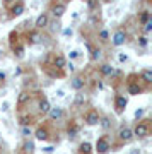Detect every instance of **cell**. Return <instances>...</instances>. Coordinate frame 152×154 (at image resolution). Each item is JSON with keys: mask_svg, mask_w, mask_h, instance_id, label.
<instances>
[{"mask_svg": "<svg viewBox=\"0 0 152 154\" xmlns=\"http://www.w3.org/2000/svg\"><path fill=\"white\" fill-rule=\"evenodd\" d=\"M133 132V135H137V137H147L149 135V132H150V127H149V120H144L140 122V123H137L135 130H132Z\"/></svg>", "mask_w": 152, "mask_h": 154, "instance_id": "6da1fadb", "label": "cell"}, {"mask_svg": "<svg viewBox=\"0 0 152 154\" xmlns=\"http://www.w3.org/2000/svg\"><path fill=\"white\" fill-rule=\"evenodd\" d=\"M84 122H86L87 125H98L99 122H101V116L96 110H89L84 116Z\"/></svg>", "mask_w": 152, "mask_h": 154, "instance_id": "7a4b0ae2", "label": "cell"}, {"mask_svg": "<svg viewBox=\"0 0 152 154\" xmlns=\"http://www.w3.org/2000/svg\"><path fill=\"white\" fill-rule=\"evenodd\" d=\"M96 151H98L99 154H106L109 151V142L106 137H99L98 142H96Z\"/></svg>", "mask_w": 152, "mask_h": 154, "instance_id": "3957f363", "label": "cell"}, {"mask_svg": "<svg viewBox=\"0 0 152 154\" xmlns=\"http://www.w3.org/2000/svg\"><path fill=\"white\" fill-rule=\"evenodd\" d=\"M125 41H126L125 31H116V33L113 34V38H111V43H113L114 46H121V45H125Z\"/></svg>", "mask_w": 152, "mask_h": 154, "instance_id": "277c9868", "label": "cell"}, {"mask_svg": "<svg viewBox=\"0 0 152 154\" xmlns=\"http://www.w3.org/2000/svg\"><path fill=\"white\" fill-rule=\"evenodd\" d=\"M48 115L51 120H62L65 116V111H63V108H60V106H55V108H50Z\"/></svg>", "mask_w": 152, "mask_h": 154, "instance_id": "5b68a950", "label": "cell"}, {"mask_svg": "<svg viewBox=\"0 0 152 154\" xmlns=\"http://www.w3.org/2000/svg\"><path fill=\"white\" fill-rule=\"evenodd\" d=\"M48 22H50V19H48V16L46 14H39L38 17H36V21H34V26H36V29H44L46 26H48Z\"/></svg>", "mask_w": 152, "mask_h": 154, "instance_id": "8992f818", "label": "cell"}, {"mask_svg": "<svg viewBox=\"0 0 152 154\" xmlns=\"http://www.w3.org/2000/svg\"><path fill=\"white\" fill-rule=\"evenodd\" d=\"M118 137L121 140H125V142H130L132 139H133V132H132V128H128V127H123V128H120Z\"/></svg>", "mask_w": 152, "mask_h": 154, "instance_id": "52a82bcc", "label": "cell"}, {"mask_svg": "<svg viewBox=\"0 0 152 154\" xmlns=\"http://www.w3.org/2000/svg\"><path fill=\"white\" fill-rule=\"evenodd\" d=\"M24 9H26V5L22 2H14V5L11 7V16H14V17L21 16L22 12H24Z\"/></svg>", "mask_w": 152, "mask_h": 154, "instance_id": "ba28073f", "label": "cell"}, {"mask_svg": "<svg viewBox=\"0 0 152 154\" xmlns=\"http://www.w3.org/2000/svg\"><path fill=\"white\" fill-rule=\"evenodd\" d=\"M126 103H128V101H126L125 96H116V99H114V108H116V111L121 113V111L126 108Z\"/></svg>", "mask_w": 152, "mask_h": 154, "instance_id": "9c48e42d", "label": "cell"}, {"mask_svg": "<svg viewBox=\"0 0 152 154\" xmlns=\"http://www.w3.org/2000/svg\"><path fill=\"white\" fill-rule=\"evenodd\" d=\"M34 135H36L38 140H48L50 139V130L46 128V127H39L38 130L34 132Z\"/></svg>", "mask_w": 152, "mask_h": 154, "instance_id": "30bf717a", "label": "cell"}, {"mask_svg": "<svg viewBox=\"0 0 152 154\" xmlns=\"http://www.w3.org/2000/svg\"><path fill=\"white\" fill-rule=\"evenodd\" d=\"M65 11H67L65 4H56V5H53V9H51V12H53L55 17H62L63 14H65Z\"/></svg>", "mask_w": 152, "mask_h": 154, "instance_id": "8fae6325", "label": "cell"}, {"mask_svg": "<svg viewBox=\"0 0 152 154\" xmlns=\"http://www.w3.org/2000/svg\"><path fill=\"white\" fill-rule=\"evenodd\" d=\"M101 75H104V77H111V75H114V67H111L109 63H104V65H101Z\"/></svg>", "mask_w": 152, "mask_h": 154, "instance_id": "7c38bea8", "label": "cell"}, {"mask_svg": "<svg viewBox=\"0 0 152 154\" xmlns=\"http://www.w3.org/2000/svg\"><path fill=\"white\" fill-rule=\"evenodd\" d=\"M65 63H67V60H65V57L63 55H55V58H53V65L56 67V69H65Z\"/></svg>", "mask_w": 152, "mask_h": 154, "instance_id": "4fadbf2b", "label": "cell"}, {"mask_svg": "<svg viewBox=\"0 0 152 154\" xmlns=\"http://www.w3.org/2000/svg\"><path fill=\"white\" fill-rule=\"evenodd\" d=\"M29 99H31V94L26 93V91H22V93L17 96V106H24Z\"/></svg>", "mask_w": 152, "mask_h": 154, "instance_id": "5bb4252c", "label": "cell"}, {"mask_svg": "<svg viewBox=\"0 0 152 154\" xmlns=\"http://www.w3.org/2000/svg\"><path fill=\"white\" fill-rule=\"evenodd\" d=\"M38 108H39V111H41V113H48L51 106H50V101H48V99H46V98H43V99H39V105H38Z\"/></svg>", "mask_w": 152, "mask_h": 154, "instance_id": "9a60e30c", "label": "cell"}, {"mask_svg": "<svg viewBox=\"0 0 152 154\" xmlns=\"http://www.w3.org/2000/svg\"><path fill=\"white\" fill-rule=\"evenodd\" d=\"M144 89L138 86V84H133V82H130L128 84V94H132V96H137V94H140Z\"/></svg>", "mask_w": 152, "mask_h": 154, "instance_id": "2e32d148", "label": "cell"}, {"mask_svg": "<svg viewBox=\"0 0 152 154\" xmlns=\"http://www.w3.org/2000/svg\"><path fill=\"white\" fill-rule=\"evenodd\" d=\"M84 79H82V77H74V79H72V88L75 89V91H81L82 88H84Z\"/></svg>", "mask_w": 152, "mask_h": 154, "instance_id": "e0dca14e", "label": "cell"}, {"mask_svg": "<svg viewBox=\"0 0 152 154\" xmlns=\"http://www.w3.org/2000/svg\"><path fill=\"white\" fill-rule=\"evenodd\" d=\"M140 77H142V81L145 84H150L152 82V70H149V69H144V70L140 72Z\"/></svg>", "mask_w": 152, "mask_h": 154, "instance_id": "ac0fdd59", "label": "cell"}, {"mask_svg": "<svg viewBox=\"0 0 152 154\" xmlns=\"http://www.w3.org/2000/svg\"><path fill=\"white\" fill-rule=\"evenodd\" d=\"M39 39H41V36H39V33H38V29H34V31H31V33L27 34V41L31 45H34V43H38Z\"/></svg>", "mask_w": 152, "mask_h": 154, "instance_id": "d6986e66", "label": "cell"}, {"mask_svg": "<svg viewBox=\"0 0 152 154\" xmlns=\"http://www.w3.org/2000/svg\"><path fill=\"white\" fill-rule=\"evenodd\" d=\"M22 149H24V152L26 154H33L34 152V142L33 140H26L24 146H22Z\"/></svg>", "mask_w": 152, "mask_h": 154, "instance_id": "ffe728a7", "label": "cell"}, {"mask_svg": "<svg viewBox=\"0 0 152 154\" xmlns=\"http://www.w3.org/2000/svg\"><path fill=\"white\" fill-rule=\"evenodd\" d=\"M79 151H81L82 154H91V151H93V146L89 142H82L81 147H79Z\"/></svg>", "mask_w": 152, "mask_h": 154, "instance_id": "44dd1931", "label": "cell"}, {"mask_svg": "<svg viewBox=\"0 0 152 154\" xmlns=\"http://www.w3.org/2000/svg\"><path fill=\"white\" fill-rule=\"evenodd\" d=\"M138 21H140L142 24L149 22V21H150V12H149V11H144V12L140 14V17H138Z\"/></svg>", "mask_w": 152, "mask_h": 154, "instance_id": "7402d4cb", "label": "cell"}, {"mask_svg": "<svg viewBox=\"0 0 152 154\" xmlns=\"http://www.w3.org/2000/svg\"><path fill=\"white\" fill-rule=\"evenodd\" d=\"M84 103H86V96H84V94H77V96H75V101H74V105H75V106H82Z\"/></svg>", "mask_w": 152, "mask_h": 154, "instance_id": "603a6c76", "label": "cell"}, {"mask_svg": "<svg viewBox=\"0 0 152 154\" xmlns=\"http://www.w3.org/2000/svg\"><path fill=\"white\" fill-rule=\"evenodd\" d=\"M21 134L24 135V137H29V135H33V130H31V127L29 125H24L21 128Z\"/></svg>", "mask_w": 152, "mask_h": 154, "instance_id": "cb8c5ba5", "label": "cell"}, {"mask_svg": "<svg viewBox=\"0 0 152 154\" xmlns=\"http://www.w3.org/2000/svg\"><path fill=\"white\" fill-rule=\"evenodd\" d=\"M138 45H140L142 48H145L147 45H149V39H147V36H140V38H138Z\"/></svg>", "mask_w": 152, "mask_h": 154, "instance_id": "d4e9b609", "label": "cell"}, {"mask_svg": "<svg viewBox=\"0 0 152 154\" xmlns=\"http://www.w3.org/2000/svg\"><path fill=\"white\" fill-rule=\"evenodd\" d=\"M108 38H109L108 31H106V29H103V31L99 33V39H101V41H108Z\"/></svg>", "mask_w": 152, "mask_h": 154, "instance_id": "484cf974", "label": "cell"}, {"mask_svg": "<svg viewBox=\"0 0 152 154\" xmlns=\"http://www.w3.org/2000/svg\"><path fill=\"white\" fill-rule=\"evenodd\" d=\"M21 125L24 127V125H29V123H31V116H21Z\"/></svg>", "mask_w": 152, "mask_h": 154, "instance_id": "4316f807", "label": "cell"}, {"mask_svg": "<svg viewBox=\"0 0 152 154\" xmlns=\"http://www.w3.org/2000/svg\"><path fill=\"white\" fill-rule=\"evenodd\" d=\"M99 57H101V50L94 48V50H93V55H91V58H93V60H98Z\"/></svg>", "mask_w": 152, "mask_h": 154, "instance_id": "83f0119b", "label": "cell"}, {"mask_svg": "<svg viewBox=\"0 0 152 154\" xmlns=\"http://www.w3.org/2000/svg\"><path fill=\"white\" fill-rule=\"evenodd\" d=\"M14 51H16V55L19 57V58H22V57H24V48H22V46H17V48H14Z\"/></svg>", "mask_w": 152, "mask_h": 154, "instance_id": "f1b7e54d", "label": "cell"}, {"mask_svg": "<svg viewBox=\"0 0 152 154\" xmlns=\"http://www.w3.org/2000/svg\"><path fill=\"white\" fill-rule=\"evenodd\" d=\"M75 134H77V127L74 125L72 128H68V137H70V139H74V137H75Z\"/></svg>", "mask_w": 152, "mask_h": 154, "instance_id": "f546056e", "label": "cell"}, {"mask_svg": "<svg viewBox=\"0 0 152 154\" xmlns=\"http://www.w3.org/2000/svg\"><path fill=\"white\" fill-rule=\"evenodd\" d=\"M48 26H51V28H50V29H51V33H55V31H58V29H60V24L56 21H55L53 24H50V22H48Z\"/></svg>", "mask_w": 152, "mask_h": 154, "instance_id": "4dcf8cb0", "label": "cell"}, {"mask_svg": "<svg viewBox=\"0 0 152 154\" xmlns=\"http://www.w3.org/2000/svg\"><path fill=\"white\" fill-rule=\"evenodd\" d=\"M144 113H145V110H144V108H138V110L135 111V118H137V120H138V118H142V116H144Z\"/></svg>", "mask_w": 152, "mask_h": 154, "instance_id": "1f68e13d", "label": "cell"}, {"mask_svg": "<svg viewBox=\"0 0 152 154\" xmlns=\"http://www.w3.org/2000/svg\"><path fill=\"white\" fill-rule=\"evenodd\" d=\"M87 5H89V9H96V5H98V0H87Z\"/></svg>", "mask_w": 152, "mask_h": 154, "instance_id": "d6a6232c", "label": "cell"}, {"mask_svg": "<svg viewBox=\"0 0 152 154\" xmlns=\"http://www.w3.org/2000/svg\"><path fill=\"white\" fill-rule=\"evenodd\" d=\"M118 60L121 62V63H123V62L128 60V55H125V53H120V55H118Z\"/></svg>", "mask_w": 152, "mask_h": 154, "instance_id": "836d02e7", "label": "cell"}, {"mask_svg": "<svg viewBox=\"0 0 152 154\" xmlns=\"http://www.w3.org/2000/svg\"><path fill=\"white\" fill-rule=\"evenodd\" d=\"M144 26H145V28H144V31H145V33H149V31H150V29H152V21L145 22V24H144Z\"/></svg>", "mask_w": 152, "mask_h": 154, "instance_id": "e575fe53", "label": "cell"}, {"mask_svg": "<svg viewBox=\"0 0 152 154\" xmlns=\"http://www.w3.org/2000/svg\"><path fill=\"white\" fill-rule=\"evenodd\" d=\"M72 33H74L72 28H65V29H63V36H72Z\"/></svg>", "mask_w": 152, "mask_h": 154, "instance_id": "d590c367", "label": "cell"}, {"mask_svg": "<svg viewBox=\"0 0 152 154\" xmlns=\"http://www.w3.org/2000/svg\"><path fill=\"white\" fill-rule=\"evenodd\" d=\"M99 123H101L104 128H109V120H108V118H104V120H103V122H99Z\"/></svg>", "mask_w": 152, "mask_h": 154, "instance_id": "8d00e7d4", "label": "cell"}, {"mask_svg": "<svg viewBox=\"0 0 152 154\" xmlns=\"http://www.w3.org/2000/svg\"><path fill=\"white\" fill-rule=\"evenodd\" d=\"M65 67H67V69H68L70 72H74V70H75V65H74L72 62H70V63H65Z\"/></svg>", "mask_w": 152, "mask_h": 154, "instance_id": "74e56055", "label": "cell"}, {"mask_svg": "<svg viewBox=\"0 0 152 154\" xmlns=\"http://www.w3.org/2000/svg\"><path fill=\"white\" fill-rule=\"evenodd\" d=\"M77 57H79V51H77V50H72L70 51V58H77Z\"/></svg>", "mask_w": 152, "mask_h": 154, "instance_id": "f35d334b", "label": "cell"}, {"mask_svg": "<svg viewBox=\"0 0 152 154\" xmlns=\"http://www.w3.org/2000/svg\"><path fill=\"white\" fill-rule=\"evenodd\" d=\"M56 96H58V98H63V96H65V91L58 89V91H56Z\"/></svg>", "mask_w": 152, "mask_h": 154, "instance_id": "ab89813d", "label": "cell"}, {"mask_svg": "<svg viewBox=\"0 0 152 154\" xmlns=\"http://www.w3.org/2000/svg\"><path fill=\"white\" fill-rule=\"evenodd\" d=\"M44 152H46V154H51V152H53V147H46V149H44Z\"/></svg>", "mask_w": 152, "mask_h": 154, "instance_id": "60d3db41", "label": "cell"}, {"mask_svg": "<svg viewBox=\"0 0 152 154\" xmlns=\"http://www.w3.org/2000/svg\"><path fill=\"white\" fill-rule=\"evenodd\" d=\"M130 154H140V149H132Z\"/></svg>", "mask_w": 152, "mask_h": 154, "instance_id": "b9f144b4", "label": "cell"}, {"mask_svg": "<svg viewBox=\"0 0 152 154\" xmlns=\"http://www.w3.org/2000/svg\"><path fill=\"white\" fill-rule=\"evenodd\" d=\"M16 0H4V4H7V5H11V4H14Z\"/></svg>", "mask_w": 152, "mask_h": 154, "instance_id": "7bdbcfd3", "label": "cell"}, {"mask_svg": "<svg viewBox=\"0 0 152 154\" xmlns=\"http://www.w3.org/2000/svg\"><path fill=\"white\" fill-rule=\"evenodd\" d=\"M4 79H5V74H4V72H0V81H4Z\"/></svg>", "mask_w": 152, "mask_h": 154, "instance_id": "ee69618b", "label": "cell"}]
</instances>
